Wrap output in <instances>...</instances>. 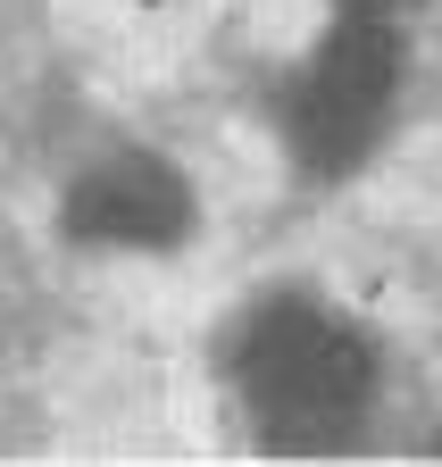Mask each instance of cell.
<instances>
[{
	"instance_id": "3",
	"label": "cell",
	"mask_w": 442,
	"mask_h": 467,
	"mask_svg": "<svg viewBox=\"0 0 442 467\" xmlns=\"http://www.w3.org/2000/svg\"><path fill=\"white\" fill-rule=\"evenodd\" d=\"M192 217L184 184L159 159H118V167H100L84 175V184L67 192V234H84V243H134V251H159V243H176Z\"/></svg>"
},
{
	"instance_id": "1",
	"label": "cell",
	"mask_w": 442,
	"mask_h": 467,
	"mask_svg": "<svg viewBox=\"0 0 442 467\" xmlns=\"http://www.w3.org/2000/svg\"><path fill=\"white\" fill-rule=\"evenodd\" d=\"M251 400L267 434L284 442H325L359 418L367 400V350L317 309H275L251 342Z\"/></svg>"
},
{
	"instance_id": "2",
	"label": "cell",
	"mask_w": 442,
	"mask_h": 467,
	"mask_svg": "<svg viewBox=\"0 0 442 467\" xmlns=\"http://www.w3.org/2000/svg\"><path fill=\"white\" fill-rule=\"evenodd\" d=\"M393 84H401V42L384 34L375 17H351L334 42L317 50V67H309V92H301V150H309L317 167L359 159V142L384 126V109H393Z\"/></svg>"
}]
</instances>
